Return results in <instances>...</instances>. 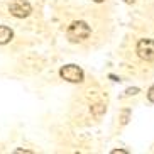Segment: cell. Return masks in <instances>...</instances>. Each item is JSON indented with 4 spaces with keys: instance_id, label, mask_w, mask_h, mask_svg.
<instances>
[{
    "instance_id": "obj_6",
    "label": "cell",
    "mask_w": 154,
    "mask_h": 154,
    "mask_svg": "<svg viewBox=\"0 0 154 154\" xmlns=\"http://www.w3.org/2000/svg\"><path fill=\"white\" fill-rule=\"evenodd\" d=\"M91 113H95L97 117L103 115V113H105V105H103V103H95V105H91Z\"/></svg>"
},
{
    "instance_id": "obj_4",
    "label": "cell",
    "mask_w": 154,
    "mask_h": 154,
    "mask_svg": "<svg viewBox=\"0 0 154 154\" xmlns=\"http://www.w3.org/2000/svg\"><path fill=\"white\" fill-rule=\"evenodd\" d=\"M136 53L144 61H154V41L152 39H140L136 46Z\"/></svg>"
},
{
    "instance_id": "obj_7",
    "label": "cell",
    "mask_w": 154,
    "mask_h": 154,
    "mask_svg": "<svg viewBox=\"0 0 154 154\" xmlns=\"http://www.w3.org/2000/svg\"><path fill=\"white\" fill-rule=\"evenodd\" d=\"M147 100H149V102H152V103H154V85L151 86L149 90H147Z\"/></svg>"
},
{
    "instance_id": "obj_8",
    "label": "cell",
    "mask_w": 154,
    "mask_h": 154,
    "mask_svg": "<svg viewBox=\"0 0 154 154\" xmlns=\"http://www.w3.org/2000/svg\"><path fill=\"white\" fill-rule=\"evenodd\" d=\"M125 93L127 95H137V93H139V88H127Z\"/></svg>"
},
{
    "instance_id": "obj_10",
    "label": "cell",
    "mask_w": 154,
    "mask_h": 154,
    "mask_svg": "<svg viewBox=\"0 0 154 154\" xmlns=\"http://www.w3.org/2000/svg\"><path fill=\"white\" fill-rule=\"evenodd\" d=\"M127 4H134V2H136V0H125Z\"/></svg>"
},
{
    "instance_id": "obj_3",
    "label": "cell",
    "mask_w": 154,
    "mask_h": 154,
    "mask_svg": "<svg viewBox=\"0 0 154 154\" xmlns=\"http://www.w3.org/2000/svg\"><path fill=\"white\" fill-rule=\"evenodd\" d=\"M9 12L17 19H24L32 12V7L27 0H12L9 5Z\"/></svg>"
},
{
    "instance_id": "obj_5",
    "label": "cell",
    "mask_w": 154,
    "mask_h": 154,
    "mask_svg": "<svg viewBox=\"0 0 154 154\" xmlns=\"http://www.w3.org/2000/svg\"><path fill=\"white\" fill-rule=\"evenodd\" d=\"M14 37V32L10 31L7 26H0V44H7V42L12 41Z\"/></svg>"
},
{
    "instance_id": "obj_11",
    "label": "cell",
    "mask_w": 154,
    "mask_h": 154,
    "mask_svg": "<svg viewBox=\"0 0 154 154\" xmlns=\"http://www.w3.org/2000/svg\"><path fill=\"white\" fill-rule=\"evenodd\" d=\"M93 2H95V4H102V2H103V0H93Z\"/></svg>"
},
{
    "instance_id": "obj_9",
    "label": "cell",
    "mask_w": 154,
    "mask_h": 154,
    "mask_svg": "<svg viewBox=\"0 0 154 154\" xmlns=\"http://www.w3.org/2000/svg\"><path fill=\"white\" fill-rule=\"evenodd\" d=\"M112 154H127V151H124V149H113Z\"/></svg>"
},
{
    "instance_id": "obj_2",
    "label": "cell",
    "mask_w": 154,
    "mask_h": 154,
    "mask_svg": "<svg viewBox=\"0 0 154 154\" xmlns=\"http://www.w3.org/2000/svg\"><path fill=\"white\" fill-rule=\"evenodd\" d=\"M59 76L66 80L69 83H82L85 75H83V69L76 64H66L63 68L59 69Z\"/></svg>"
},
{
    "instance_id": "obj_1",
    "label": "cell",
    "mask_w": 154,
    "mask_h": 154,
    "mask_svg": "<svg viewBox=\"0 0 154 154\" xmlns=\"http://www.w3.org/2000/svg\"><path fill=\"white\" fill-rule=\"evenodd\" d=\"M90 32H91L90 26L86 22H83V20H75L66 29V37L71 42H83L85 39H88Z\"/></svg>"
}]
</instances>
